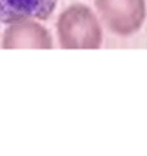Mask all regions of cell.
<instances>
[{
	"mask_svg": "<svg viewBox=\"0 0 147 156\" xmlns=\"http://www.w3.org/2000/svg\"><path fill=\"white\" fill-rule=\"evenodd\" d=\"M56 33L62 49H99L103 44V30L91 9L74 3L58 18Z\"/></svg>",
	"mask_w": 147,
	"mask_h": 156,
	"instance_id": "cell-1",
	"label": "cell"
},
{
	"mask_svg": "<svg viewBox=\"0 0 147 156\" xmlns=\"http://www.w3.org/2000/svg\"><path fill=\"white\" fill-rule=\"evenodd\" d=\"M94 5L107 30L121 37L135 34L146 21V0H94Z\"/></svg>",
	"mask_w": 147,
	"mask_h": 156,
	"instance_id": "cell-2",
	"label": "cell"
},
{
	"mask_svg": "<svg viewBox=\"0 0 147 156\" xmlns=\"http://www.w3.org/2000/svg\"><path fill=\"white\" fill-rule=\"evenodd\" d=\"M3 49H52L53 38L49 30L35 19L9 24L2 35Z\"/></svg>",
	"mask_w": 147,
	"mask_h": 156,
	"instance_id": "cell-3",
	"label": "cell"
},
{
	"mask_svg": "<svg viewBox=\"0 0 147 156\" xmlns=\"http://www.w3.org/2000/svg\"><path fill=\"white\" fill-rule=\"evenodd\" d=\"M58 0H0V24L25 19H49Z\"/></svg>",
	"mask_w": 147,
	"mask_h": 156,
	"instance_id": "cell-4",
	"label": "cell"
}]
</instances>
